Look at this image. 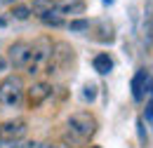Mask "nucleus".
I'll use <instances>...</instances> for the list:
<instances>
[{
    "label": "nucleus",
    "mask_w": 153,
    "mask_h": 148,
    "mask_svg": "<svg viewBox=\"0 0 153 148\" xmlns=\"http://www.w3.org/2000/svg\"><path fill=\"white\" fill-rule=\"evenodd\" d=\"M68 28L71 31H90V21L87 19H76V21L68 24Z\"/></svg>",
    "instance_id": "15"
},
{
    "label": "nucleus",
    "mask_w": 153,
    "mask_h": 148,
    "mask_svg": "<svg viewBox=\"0 0 153 148\" xmlns=\"http://www.w3.org/2000/svg\"><path fill=\"white\" fill-rule=\"evenodd\" d=\"M10 148H59V146H54V144H42V141H31V144H12Z\"/></svg>",
    "instance_id": "14"
},
{
    "label": "nucleus",
    "mask_w": 153,
    "mask_h": 148,
    "mask_svg": "<svg viewBox=\"0 0 153 148\" xmlns=\"http://www.w3.org/2000/svg\"><path fill=\"white\" fill-rule=\"evenodd\" d=\"M10 14H12V19H17V21H26V19L31 17V7L28 5H14Z\"/></svg>",
    "instance_id": "13"
},
{
    "label": "nucleus",
    "mask_w": 153,
    "mask_h": 148,
    "mask_svg": "<svg viewBox=\"0 0 153 148\" xmlns=\"http://www.w3.org/2000/svg\"><path fill=\"white\" fill-rule=\"evenodd\" d=\"M82 96H85V101H92V99L97 96V87H94V85H87L85 92H82Z\"/></svg>",
    "instance_id": "16"
},
{
    "label": "nucleus",
    "mask_w": 153,
    "mask_h": 148,
    "mask_svg": "<svg viewBox=\"0 0 153 148\" xmlns=\"http://www.w3.org/2000/svg\"><path fill=\"white\" fill-rule=\"evenodd\" d=\"M144 118H146V122L153 127V104L151 106H146V113H144Z\"/></svg>",
    "instance_id": "17"
},
{
    "label": "nucleus",
    "mask_w": 153,
    "mask_h": 148,
    "mask_svg": "<svg viewBox=\"0 0 153 148\" xmlns=\"http://www.w3.org/2000/svg\"><path fill=\"white\" fill-rule=\"evenodd\" d=\"M104 2H106V5H111V2H113V0H104Z\"/></svg>",
    "instance_id": "20"
},
{
    "label": "nucleus",
    "mask_w": 153,
    "mask_h": 148,
    "mask_svg": "<svg viewBox=\"0 0 153 148\" xmlns=\"http://www.w3.org/2000/svg\"><path fill=\"white\" fill-rule=\"evenodd\" d=\"M92 64H94V71H97V73H101V75H108L111 71H113V59L106 54V52L97 54Z\"/></svg>",
    "instance_id": "10"
},
{
    "label": "nucleus",
    "mask_w": 153,
    "mask_h": 148,
    "mask_svg": "<svg viewBox=\"0 0 153 148\" xmlns=\"http://www.w3.org/2000/svg\"><path fill=\"white\" fill-rule=\"evenodd\" d=\"M54 10L61 17H80L85 12V0H54Z\"/></svg>",
    "instance_id": "9"
},
{
    "label": "nucleus",
    "mask_w": 153,
    "mask_h": 148,
    "mask_svg": "<svg viewBox=\"0 0 153 148\" xmlns=\"http://www.w3.org/2000/svg\"><path fill=\"white\" fill-rule=\"evenodd\" d=\"M87 148H101V146H87Z\"/></svg>",
    "instance_id": "21"
},
{
    "label": "nucleus",
    "mask_w": 153,
    "mask_h": 148,
    "mask_svg": "<svg viewBox=\"0 0 153 148\" xmlns=\"http://www.w3.org/2000/svg\"><path fill=\"white\" fill-rule=\"evenodd\" d=\"M28 132V122L21 120V118H14V120H5L0 125V144H17L26 136Z\"/></svg>",
    "instance_id": "5"
},
{
    "label": "nucleus",
    "mask_w": 153,
    "mask_h": 148,
    "mask_svg": "<svg viewBox=\"0 0 153 148\" xmlns=\"http://www.w3.org/2000/svg\"><path fill=\"white\" fill-rule=\"evenodd\" d=\"M28 7H31V14L40 17V14H45V12H50L54 7V0H33Z\"/></svg>",
    "instance_id": "12"
},
{
    "label": "nucleus",
    "mask_w": 153,
    "mask_h": 148,
    "mask_svg": "<svg viewBox=\"0 0 153 148\" xmlns=\"http://www.w3.org/2000/svg\"><path fill=\"white\" fill-rule=\"evenodd\" d=\"M71 61H73V50L66 42H57L54 50H52V54H50V59H47V64H45V73L54 75L61 68H66Z\"/></svg>",
    "instance_id": "4"
},
{
    "label": "nucleus",
    "mask_w": 153,
    "mask_h": 148,
    "mask_svg": "<svg viewBox=\"0 0 153 148\" xmlns=\"http://www.w3.org/2000/svg\"><path fill=\"white\" fill-rule=\"evenodd\" d=\"M0 5H7V7H14L17 0H0Z\"/></svg>",
    "instance_id": "18"
},
{
    "label": "nucleus",
    "mask_w": 153,
    "mask_h": 148,
    "mask_svg": "<svg viewBox=\"0 0 153 148\" xmlns=\"http://www.w3.org/2000/svg\"><path fill=\"white\" fill-rule=\"evenodd\" d=\"M5 24H7V19H5L2 14H0V26H5Z\"/></svg>",
    "instance_id": "19"
},
{
    "label": "nucleus",
    "mask_w": 153,
    "mask_h": 148,
    "mask_svg": "<svg viewBox=\"0 0 153 148\" xmlns=\"http://www.w3.org/2000/svg\"><path fill=\"white\" fill-rule=\"evenodd\" d=\"M28 59H31V42L17 40V42H12L7 47V61L14 68H26L28 66Z\"/></svg>",
    "instance_id": "7"
},
{
    "label": "nucleus",
    "mask_w": 153,
    "mask_h": 148,
    "mask_svg": "<svg viewBox=\"0 0 153 148\" xmlns=\"http://www.w3.org/2000/svg\"><path fill=\"white\" fill-rule=\"evenodd\" d=\"M99 122L90 111H76L68 115V120L64 122L61 130V141L68 148H85L92 139H94Z\"/></svg>",
    "instance_id": "1"
},
{
    "label": "nucleus",
    "mask_w": 153,
    "mask_h": 148,
    "mask_svg": "<svg viewBox=\"0 0 153 148\" xmlns=\"http://www.w3.org/2000/svg\"><path fill=\"white\" fill-rule=\"evenodd\" d=\"M38 19L45 24V26H52V28H59V26H64V24H66V19L61 17V14H59L54 7H52L50 12H45V14H40Z\"/></svg>",
    "instance_id": "11"
},
{
    "label": "nucleus",
    "mask_w": 153,
    "mask_h": 148,
    "mask_svg": "<svg viewBox=\"0 0 153 148\" xmlns=\"http://www.w3.org/2000/svg\"><path fill=\"white\" fill-rule=\"evenodd\" d=\"M149 90H151V75L141 68V71H137V75L132 78V99L137 104H141V101L146 99Z\"/></svg>",
    "instance_id": "8"
},
{
    "label": "nucleus",
    "mask_w": 153,
    "mask_h": 148,
    "mask_svg": "<svg viewBox=\"0 0 153 148\" xmlns=\"http://www.w3.org/2000/svg\"><path fill=\"white\" fill-rule=\"evenodd\" d=\"M52 50H54V42L47 36H42L36 42H31V59H28V66L24 71L28 75H38L40 71H45V64H47V59L52 54Z\"/></svg>",
    "instance_id": "3"
},
{
    "label": "nucleus",
    "mask_w": 153,
    "mask_h": 148,
    "mask_svg": "<svg viewBox=\"0 0 153 148\" xmlns=\"http://www.w3.org/2000/svg\"><path fill=\"white\" fill-rule=\"evenodd\" d=\"M24 80L21 75H5L0 80V106L5 108H17L21 101H24Z\"/></svg>",
    "instance_id": "2"
},
{
    "label": "nucleus",
    "mask_w": 153,
    "mask_h": 148,
    "mask_svg": "<svg viewBox=\"0 0 153 148\" xmlns=\"http://www.w3.org/2000/svg\"><path fill=\"white\" fill-rule=\"evenodd\" d=\"M26 106L33 111V108H40L47 99H50V94H52V85L50 82H45V80H38V82H33L31 87H26Z\"/></svg>",
    "instance_id": "6"
}]
</instances>
